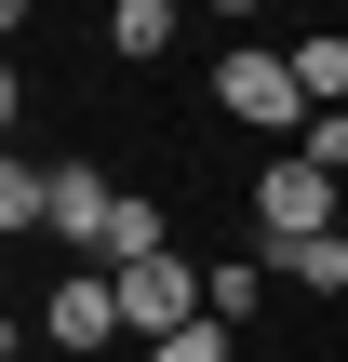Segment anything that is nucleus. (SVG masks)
Wrapping results in <instances>:
<instances>
[{"mask_svg": "<svg viewBox=\"0 0 348 362\" xmlns=\"http://www.w3.org/2000/svg\"><path fill=\"white\" fill-rule=\"evenodd\" d=\"M215 107H228L241 134H308V121H322L308 81H295V54H268V40H241V54L215 67Z\"/></svg>", "mask_w": 348, "mask_h": 362, "instance_id": "f257e3e1", "label": "nucleus"}, {"mask_svg": "<svg viewBox=\"0 0 348 362\" xmlns=\"http://www.w3.org/2000/svg\"><path fill=\"white\" fill-rule=\"evenodd\" d=\"M335 188H348V175H322L308 148H282V161L255 175V228H268V255H295V242H335Z\"/></svg>", "mask_w": 348, "mask_h": 362, "instance_id": "f03ea898", "label": "nucleus"}, {"mask_svg": "<svg viewBox=\"0 0 348 362\" xmlns=\"http://www.w3.org/2000/svg\"><path fill=\"white\" fill-rule=\"evenodd\" d=\"M107 282H121L134 349H161V336H188V322H215V282H201L188 255H148V269H107Z\"/></svg>", "mask_w": 348, "mask_h": 362, "instance_id": "7ed1b4c3", "label": "nucleus"}, {"mask_svg": "<svg viewBox=\"0 0 348 362\" xmlns=\"http://www.w3.org/2000/svg\"><path fill=\"white\" fill-rule=\"evenodd\" d=\"M40 336H54V349H107V336H134V322H121V282H107V269H67L54 309H40Z\"/></svg>", "mask_w": 348, "mask_h": 362, "instance_id": "20e7f679", "label": "nucleus"}, {"mask_svg": "<svg viewBox=\"0 0 348 362\" xmlns=\"http://www.w3.org/2000/svg\"><path fill=\"white\" fill-rule=\"evenodd\" d=\"M107 215H121V188H107L94 161H54V215H40V228H54L67 255H107Z\"/></svg>", "mask_w": 348, "mask_h": 362, "instance_id": "39448f33", "label": "nucleus"}, {"mask_svg": "<svg viewBox=\"0 0 348 362\" xmlns=\"http://www.w3.org/2000/svg\"><path fill=\"white\" fill-rule=\"evenodd\" d=\"M201 282H215V322H228V336H241V322L268 309V255H215Z\"/></svg>", "mask_w": 348, "mask_h": 362, "instance_id": "423d86ee", "label": "nucleus"}, {"mask_svg": "<svg viewBox=\"0 0 348 362\" xmlns=\"http://www.w3.org/2000/svg\"><path fill=\"white\" fill-rule=\"evenodd\" d=\"M282 282H295V296H348V228H335V242H295Z\"/></svg>", "mask_w": 348, "mask_h": 362, "instance_id": "0eeeda50", "label": "nucleus"}, {"mask_svg": "<svg viewBox=\"0 0 348 362\" xmlns=\"http://www.w3.org/2000/svg\"><path fill=\"white\" fill-rule=\"evenodd\" d=\"M295 81H308V107L335 121L348 107V40H295Z\"/></svg>", "mask_w": 348, "mask_h": 362, "instance_id": "6e6552de", "label": "nucleus"}, {"mask_svg": "<svg viewBox=\"0 0 348 362\" xmlns=\"http://www.w3.org/2000/svg\"><path fill=\"white\" fill-rule=\"evenodd\" d=\"M40 215H54V175H27V161H0V228H13V242H27V228H40Z\"/></svg>", "mask_w": 348, "mask_h": 362, "instance_id": "1a4fd4ad", "label": "nucleus"}, {"mask_svg": "<svg viewBox=\"0 0 348 362\" xmlns=\"http://www.w3.org/2000/svg\"><path fill=\"white\" fill-rule=\"evenodd\" d=\"M134 362H241V336L228 322H188V336H161V349H134Z\"/></svg>", "mask_w": 348, "mask_h": 362, "instance_id": "9d476101", "label": "nucleus"}, {"mask_svg": "<svg viewBox=\"0 0 348 362\" xmlns=\"http://www.w3.org/2000/svg\"><path fill=\"white\" fill-rule=\"evenodd\" d=\"M107 40H121V54H161V40H174V0H121V27H107Z\"/></svg>", "mask_w": 348, "mask_h": 362, "instance_id": "9b49d317", "label": "nucleus"}]
</instances>
